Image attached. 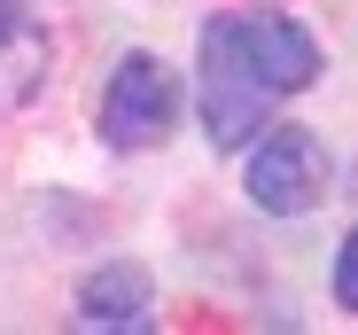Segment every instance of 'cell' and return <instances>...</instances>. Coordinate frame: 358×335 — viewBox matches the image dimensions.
Returning <instances> with one entry per match:
<instances>
[{
    "mask_svg": "<svg viewBox=\"0 0 358 335\" xmlns=\"http://www.w3.org/2000/svg\"><path fill=\"white\" fill-rule=\"evenodd\" d=\"M179 109H187V94H179L171 63H156V55H125V63L109 71V86H101V141L125 148V156L164 148L171 125H179Z\"/></svg>",
    "mask_w": 358,
    "mask_h": 335,
    "instance_id": "obj_2",
    "label": "cell"
},
{
    "mask_svg": "<svg viewBox=\"0 0 358 335\" xmlns=\"http://www.w3.org/2000/svg\"><path fill=\"white\" fill-rule=\"evenodd\" d=\"M195 101H203V133L218 148H250L257 125H265V109L280 101L257 63H250V47H242V24L234 16H210L203 31V71H195Z\"/></svg>",
    "mask_w": 358,
    "mask_h": 335,
    "instance_id": "obj_1",
    "label": "cell"
},
{
    "mask_svg": "<svg viewBox=\"0 0 358 335\" xmlns=\"http://www.w3.org/2000/svg\"><path fill=\"white\" fill-rule=\"evenodd\" d=\"M16 31V0H0V39H8Z\"/></svg>",
    "mask_w": 358,
    "mask_h": 335,
    "instance_id": "obj_8",
    "label": "cell"
},
{
    "mask_svg": "<svg viewBox=\"0 0 358 335\" xmlns=\"http://www.w3.org/2000/svg\"><path fill=\"white\" fill-rule=\"evenodd\" d=\"M71 335H156V320L148 312H78Z\"/></svg>",
    "mask_w": 358,
    "mask_h": 335,
    "instance_id": "obj_6",
    "label": "cell"
},
{
    "mask_svg": "<svg viewBox=\"0 0 358 335\" xmlns=\"http://www.w3.org/2000/svg\"><path fill=\"white\" fill-rule=\"evenodd\" d=\"M156 281L141 265H94L86 281H78V312H148Z\"/></svg>",
    "mask_w": 358,
    "mask_h": 335,
    "instance_id": "obj_5",
    "label": "cell"
},
{
    "mask_svg": "<svg viewBox=\"0 0 358 335\" xmlns=\"http://www.w3.org/2000/svg\"><path fill=\"white\" fill-rule=\"evenodd\" d=\"M234 24H242V47H250V63L273 94H296V86L320 78V39L296 16H234Z\"/></svg>",
    "mask_w": 358,
    "mask_h": 335,
    "instance_id": "obj_4",
    "label": "cell"
},
{
    "mask_svg": "<svg viewBox=\"0 0 358 335\" xmlns=\"http://www.w3.org/2000/svg\"><path fill=\"white\" fill-rule=\"evenodd\" d=\"M242 187H250V203L273 211V218H304V211L320 203V187H327V156H320V141H312L304 125H273V133H257L250 156H242Z\"/></svg>",
    "mask_w": 358,
    "mask_h": 335,
    "instance_id": "obj_3",
    "label": "cell"
},
{
    "mask_svg": "<svg viewBox=\"0 0 358 335\" xmlns=\"http://www.w3.org/2000/svg\"><path fill=\"white\" fill-rule=\"evenodd\" d=\"M335 304L343 312H358V227L343 234V250H335Z\"/></svg>",
    "mask_w": 358,
    "mask_h": 335,
    "instance_id": "obj_7",
    "label": "cell"
}]
</instances>
